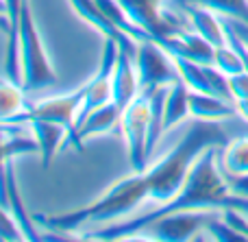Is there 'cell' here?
Wrapping results in <instances>:
<instances>
[{"label":"cell","mask_w":248,"mask_h":242,"mask_svg":"<svg viewBox=\"0 0 248 242\" xmlns=\"http://www.w3.org/2000/svg\"><path fill=\"white\" fill-rule=\"evenodd\" d=\"M224 20L229 22V26L233 29V33L240 37V42L244 44V46L248 48V24L246 22H240V20H231V17H224Z\"/></svg>","instance_id":"obj_28"},{"label":"cell","mask_w":248,"mask_h":242,"mask_svg":"<svg viewBox=\"0 0 248 242\" xmlns=\"http://www.w3.org/2000/svg\"><path fill=\"white\" fill-rule=\"evenodd\" d=\"M137 77H140V92H155L157 87H168L181 77L174 64V57L155 39L137 44Z\"/></svg>","instance_id":"obj_7"},{"label":"cell","mask_w":248,"mask_h":242,"mask_svg":"<svg viewBox=\"0 0 248 242\" xmlns=\"http://www.w3.org/2000/svg\"><path fill=\"white\" fill-rule=\"evenodd\" d=\"M218 164L227 177L248 173V138H235L224 144L222 153H218Z\"/></svg>","instance_id":"obj_19"},{"label":"cell","mask_w":248,"mask_h":242,"mask_svg":"<svg viewBox=\"0 0 248 242\" xmlns=\"http://www.w3.org/2000/svg\"><path fill=\"white\" fill-rule=\"evenodd\" d=\"M2 210L11 212V216L17 221V225L24 231V238L29 242H39V240H48V236H42L35 229L33 221L26 214L24 205L20 199V190L16 183V175H13V160H4L2 161Z\"/></svg>","instance_id":"obj_11"},{"label":"cell","mask_w":248,"mask_h":242,"mask_svg":"<svg viewBox=\"0 0 248 242\" xmlns=\"http://www.w3.org/2000/svg\"><path fill=\"white\" fill-rule=\"evenodd\" d=\"M24 0H2V17L9 22V26L20 24V13Z\"/></svg>","instance_id":"obj_26"},{"label":"cell","mask_w":248,"mask_h":242,"mask_svg":"<svg viewBox=\"0 0 248 242\" xmlns=\"http://www.w3.org/2000/svg\"><path fill=\"white\" fill-rule=\"evenodd\" d=\"M189 113V87L183 79H176L166 94V105H163V131L176 127L183 122Z\"/></svg>","instance_id":"obj_17"},{"label":"cell","mask_w":248,"mask_h":242,"mask_svg":"<svg viewBox=\"0 0 248 242\" xmlns=\"http://www.w3.org/2000/svg\"><path fill=\"white\" fill-rule=\"evenodd\" d=\"M146 199H150L146 173H133L131 177H124L120 181H116L103 196H98L94 203L85 205V208L55 214V216L37 214L33 218L52 231L72 234V231L81 229L83 225H92V223H107V225L120 223L124 218L133 216V212Z\"/></svg>","instance_id":"obj_3"},{"label":"cell","mask_w":248,"mask_h":242,"mask_svg":"<svg viewBox=\"0 0 248 242\" xmlns=\"http://www.w3.org/2000/svg\"><path fill=\"white\" fill-rule=\"evenodd\" d=\"M153 94V92H150ZM150 94L140 92L122 112L120 129L126 140L128 161L133 173H144L148 164V127H150Z\"/></svg>","instance_id":"obj_5"},{"label":"cell","mask_w":248,"mask_h":242,"mask_svg":"<svg viewBox=\"0 0 248 242\" xmlns=\"http://www.w3.org/2000/svg\"><path fill=\"white\" fill-rule=\"evenodd\" d=\"M218 153L220 146H209L198 155L194 161L192 170H189L187 179H185L183 188L172 196L168 203H161L157 210H153L146 216H128L120 223H111V225L103 227L98 231L85 234V240H124L137 236L157 218L168 216L174 212H192V210H240L248 218V196H240L231 192L229 181L224 177L222 168L218 164Z\"/></svg>","instance_id":"obj_1"},{"label":"cell","mask_w":248,"mask_h":242,"mask_svg":"<svg viewBox=\"0 0 248 242\" xmlns=\"http://www.w3.org/2000/svg\"><path fill=\"white\" fill-rule=\"evenodd\" d=\"M224 177H227V175H224ZM227 181H229L231 192H235V194H240V196H248V173L237 175V177H227Z\"/></svg>","instance_id":"obj_27"},{"label":"cell","mask_w":248,"mask_h":242,"mask_svg":"<svg viewBox=\"0 0 248 242\" xmlns=\"http://www.w3.org/2000/svg\"><path fill=\"white\" fill-rule=\"evenodd\" d=\"M174 64L179 68V74L189 90L202 92V94H214L220 98H227L235 103L231 94V85H229V77L220 72L216 65L211 64H198V61L185 59V57H174Z\"/></svg>","instance_id":"obj_10"},{"label":"cell","mask_w":248,"mask_h":242,"mask_svg":"<svg viewBox=\"0 0 248 242\" xmlns=\"http://www.w3.org/2000/svg\"><path fill=\"white\" fill-rule=\"evenodd\" d=\"M192 2L202 4L222 17H231V20L248 24V0H192Z\"/></svg>","instance_id":"obj_21"},{"label":"cell","mask_w":248,"mask_h":242,"mask_svg":"<svg viewBox=\"0 0 248 242\" xmlns=\"http://www.w3.org/2000/svg\"><path fill=\"white\" fill-rule=\"evenodd\" d=\"M224 144H227V138L218 122H194L176 142V146H172L161 160L144 170L150 188V199L157 201L159 205L168 203L183 188L198 155L209 146H224Z\"/></svg>","instance_id":"obj_2"},{"label":"cell","mask_w":248,"mask_h":242,"mask_svg":"<svg viewBox=\"0 0 248 242\" xmlns=\"http://www.w3.org/2000/svg\"><path fill=\"white\" fill-rule=\"evenodd\" d=\"M33 133L35 142L39 146V155H42V166L44 168H50L52 160H55L57 151L65 144V138H68V129L63 125H57V122L50 120H29L26 122Z\"/></svg>","instance_id":"obj_13"},{"label":"cell","mask_w":248,"mask_h":242,"mask_svg":"<svg viewBox=\"0 0 248 242\" xmlns=\"http://www.w3.org/2000/svg\"><path fill=\"white\" fill-rule=\"evenodd\" d=\"M68 4L74 9V13H77L83 22H87L90 26H94V29L103 35V39L105 37L122 39L124 35H126V33H122V31H118L116 26L109 22V17L103 13V9L98 7L96 0H68Z\"/></svg>","instance_id":"obj_18"},{"label":"cell","mask_w":248,"mask_h":242,"mask_svg":"<svg viewBox=\"0 0 248 242\" xmlns=\"http://www.w3.org/2000/svg\"><path fill=\"white\" fill-rule=\"evenodd\" d=\"M126 16L144 29L155 42H161L168 35L181 33L183 26L174 16L163 7V0H118Z\"/></svg>","instance_id":"obj_8"},{"label":"cell","mask_w":248,"mask_h":242,"mask_svg":"<svg viewBox=\"0 0 248 242\" xmlns=\"http://www.w3.org/2000/svg\"><path fill=\"white\" fill-rule=\"evenodd\" d=\"M235 105H237V112H240L242 116H244L246 120H248V98H246V100H237Z\"/></svg>","instance_id":"obj_29"},{"label":"cell","mask_w":248,"mask_h":242,"mask_svg":"<svg viewBox=\"0 0 248 242\" xmlns=\"http://www.w3.org/2000/svg\"><path fill=\"white\" fill-rule=\"evenodd\" d=\"M189 113L196 120L222 122L237 113V105L227 98H220L214 94H202V92L189 90Z\"/></svg>","instance_id":"obj_14"},{"label":"cell","mask_w":248,"mask_h":242,"mask_svg":"<svg viewBox=\"0 0 248 242\" xmlns=\"http://www.w3.org/2000/svg\"><path fill=\"white\" fill-rule=\"evenodd\" d=\"M29 92L22 85L2 79V85H0V118L7 125H24V113L29 109L24 96Z\"/></svg>","instance_id":"obj_16"},{"label":"cell","mask_w":248,"mask_h":242,"mask_svg":"<svg viewBox=\"0 0 248 242\" xmlns=\"http://www.w3.org/2000/svg\"><path fill=\"white\" fill-rule=\"evenodd\" d=\"M120 120H122V109L113 100H109V103L96 107L92 113H87L85 120L78 125V135H81V140H87L109 133L116 125H120Z\"/></svg>","instance_id":"obj_15"},{"label":"cell","mask_w":248,"mask_h":242,"mask_svg":"<svg viewBox=\"0 0 248 242\" xmlns=\"http://www.w3.org/2000/svg\"><path fill=\"white\" fill-rule=\"evenodd\" d=\"M183 11L187 13L189 26H192L194 33H198L201 37H205L209 44H214L216 48L224 46L227 44V31H224V22L222 16H216V11L202 7V4H196L192 0H183L181 2Z\"/></svg>","instance_id":"obj_12"},{"label":"cell","mask_w":248,"mask_h":242,"mask_svg":"<svg viewBox=\"0 0 248 242\" xmlns=\"http://www.w3.org/2000/svg\"><path fill=\"white\" fill-rule=\"evenodd\" d=\"M229 85H231V94L237 100H246L248 98V72H237L233 77H229Z\"/></svg>","instance_id":"obj_25"},{"label":"cell","mask_w":248,"mask_h":242,"mask_svg":"<svg viewBox=\"0 0 248 242\" xmlns=\"http://www.w3.org/2000/svg\"><path fill=\"white\" fill-rule=\"evenodd\" d=\"M20 50H22V74H24L22 87L31 94V92H39L55 85L57 72L50 64V57H48L39 29L35 24V17L31 13L29 0H24L20 13Z\"/></svg>","instance_id":"obj_4"},{"label":"cell","mask_w":248,"mask_h":242,"mask_svg":"<svg viewBox=\"0 0 248 242\" xmlns=\"http://www.w3.org/2000/svg\"><path fill=\"white\" fill-rule=\"evenodd\" d=\"M0 238L4 242H16V240H26L22 227L17 225V221L11 216V212L2 210L0 212Z\"/></svg>","instance_id":"obj_24"},{"label":"cell","mask_w":248,"mask_h":242,"mask_svg":"<svg viewBox=\"0 0 248 242\" xmlns=\"http://www.w3.org/2000/svg\"><path fill=\"white\" fill-rule=\"evenodd\" d=\"M220 214L222 212L216 210V212L209 216L207 225H205V231L209 234V238H214L218 242H248V236L242 234L240 229H235V227H233L224 216L218 218Z\"/></svg>","instance_id":"obj_20"},{"label":"cell","mask_w":248,"mask_h":242,"mask_svg":"<svg viewBox=\"0 0 248 242\" xmlns=\"http://www.w3.org/2000/svg\"><path fill=\"white\" fill-rule=\"evenodd\" d=\"M214 65L220 70V72H224L227 77H233V74L237 72H244V61H242L240 52L235 50V48L231 46V44H224V46L216 48V61Z\"/></svg>","instance_id":"obj_23"},{"label":"cell","mask_w":248,"mask_h":242,"mask_svg":"<svg viewBox=\"0 0 248 242\" xmlns=\"http://www.w3.org/2000/svg\"><path fill=\"white\" fill-rule=\"evenodd\" d=\"M29 153H39L37 142L26 140L22 135H11V131H2V160H13L20 155H29Z\"/></svg>","instance_id":"obj_22"},{"label":"cell","mask_w":248,"mask_h":242,"mask_svg":"<svg viewBox=\"0 0 248 242\" xmlns=\"http://www.w3.org/2000/svg\"><path fill=\"white\" fill-rule=\"evenodd\" d=\"M216 210H192V212H174L157 218L144 231H150L153 240L161 242H187L205 229L209 216ZM141 231V234H144Z\"/></svg>","instance_id":"obj_9"},{"label":"cell","mask_w":248,"mask_h":242,"mask_svg":"<svg viewBox=\"0 0 248 242\" xmlns=\"http://www.w3.org/2000/svg\"><path fill=\"white\" fill-rule=\"evenodd\" d=\"M83 98H85V85L81 90H74L70 94H63V96H55V98H46L42 103H35V105H29L24 113V125L29 120H50V122H57V125H63L68 129V138H65V146H72L77 151H83V140L78 135V129H77V118H78V112L83 107Z\"/></svg>","instance_id":"obj_6"}]
</instances>
